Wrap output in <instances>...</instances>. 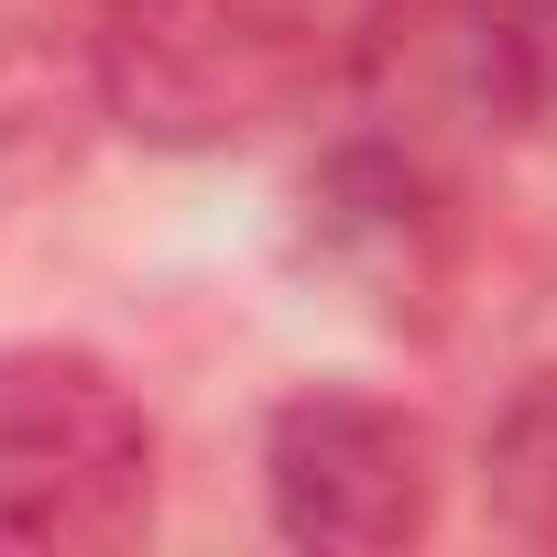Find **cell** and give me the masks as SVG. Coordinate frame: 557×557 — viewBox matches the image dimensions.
<instances>
[{"label": "cell", "instance_id": "obj_2", "mask_svg": "<svg viewBox=\"0 0 557 557\" xmlns=\"http://www.w3.org/2000/svg\"><path fill=\"white\" fill-rule=\"evenodd\" d=\"M164 426L121 361L77 339L0 350V557H110L153 535Z\"/></svg>", "mask_w": 557, "mask_h": 557}, {"label": "cell", "instance_id": "obj_1", "mask_svg": "<svg viewBox=\"0 0 557 557\" xmlns=\"http://www.w3.org/2000/svg\"><path fill=\"white\" fill-rule=\"evenodd\" d=\"M339 77L318 0H99L88 88L143 153H240Z\"/></svg>", "mask_w": 557, "mask_h": 557}, {"label": "cell", "instance_id": "obj_5", "mask_svg": "<svg viewBox=\"0 0 557 557\" xmlns=\"http://www.w3.org/2000/svg\"><path fill=\"white\" fill-rule=\"evenodd\" d=\"M459 110L503 143H557V0H437Z\"/></svg>", "mask_w": 557, "mask_h": 557}, {"label": "cell", "instance_id": "obj_7", "mask_svg": "<svg viewBox=\"0 0 557 557\" xmlns=\"http://www.w3.org/2000/svg\"><path fill=\"white\" fill-rule=\"evenodd\" d=\"M405 12H416V0H318V23H329V45H339V77H361V66L405 34Z\"/></svg>", "mask_w": 557, "mask_h": 557}, {"label": "cell", "instance_id": "obj_6", "mask_svg": "<svg viewBox=\"0 0 557 557\" xmlns=\"http://www.w3.org/2000/svg\"><path fill=\"white\" fill-rule=\"evenodd\" d=\"M481 513L513 546H557V361H535L481 426Z\"/></svg>", "mask_w": 557, "mask_h": 557}, {"label": "cell", "instance_id": "obj_3", "mask_svg": "<svg viewBox=\"0 0 557 557\" xmlns=\"http://www.w3.org/2000/svg\"><path fill=\"white\" fill-rule=\"evenodd\" d=\"M262 513L307 557H405L448 513L437 426L361 383H296L262 416Z\"/></svg>", "mask_w": 557, "mask_h": 557}, {"label": "cell", "instance_id": "obj_4", "mask_svg": "<svg viewBox=\"0 0 557 557\" xmlns=\"http://www.w3.org/2000/svg\"><path fill=\"white\" fill-rule=\"evenodd\" d=\"M296 219H307V251L329 273H350V285H372V296H416L426 262H437V175L405 143H372V132H350L307 164Z\"/></svg>", "mask_w": 557, "mask_h": 557}]
</instances>
